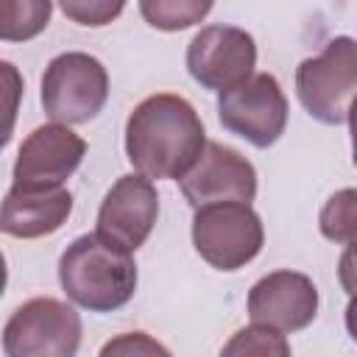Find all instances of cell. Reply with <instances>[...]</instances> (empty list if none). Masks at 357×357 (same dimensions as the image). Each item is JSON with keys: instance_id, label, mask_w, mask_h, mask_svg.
<instances>
[{"instance_id": "cell-1", "label": "cell", "mask_w": 357, "mask_h": 357, "mask_svg": "<svg viewBox=\"0 0 357 357\" xmlns=\"http://www.w3.org/2000/svg\"><path fill=\"white\" fill-rule=\"evenodd\" d=\"M204 148V123L181 95H151L128 114L126 153L134 170L148 178H184Z\"/></svg>"}, {"instance_id": "cell-2", "label": "cell", "mask_w": 357, "mask_h": 357, "mask_svg": "<svg viewBox=\"0 0 357 357\" xmlns=\"http://www.w3.org/2000/svg\"><path fill=\"white\" fill-rule=\"evenodd\" d=\"M59 282L70 301L89 312H112L131 301L137 265L131 251L95 234L75 237L59 259Z\"/></svg>"}, {"instance_id": "cell-3", "label": "cell", "mask_w": 357, "mask_h": 357, "mask_svg": "<svg viewBox=\"0 0 357 357\" xmlns=\"http://www.w3.org/2000/svg\"><path fill=\"white\" fill-rule=\"evenodd\" d=\"M296 92L318 123H346L357 98V39L335 36L318 56L304 59L296 70Z\"/></svg>"}, {"instance_id": "cell-4", "label": "cell", "mask_w": 357, "mask_h": 357, "mask_svg": "<svg viewBox=\"0 0 357 357\" xmlns=\"http://www.w3.org/2000/svg\"><path fill=\"white\" fill-rule=\"evenodd\" d=\"M109 73L106 67L81 50L56 56L42 75V106L45 114L64 126L89 123L106 106Z\"/></svg>"}, {"instance_id": "cell-5", "label": "cell", "mask_w": 357, "mask_h": 357, "mask_svg": "<svg viewBox=\"0 0 357 357\" xmlns=\"http://www.w3.org/2000/svg\"><path fill=\"white\" fill-rule=\"evenodd\" d=\"M262 220L243 201H218L195 209L192 245L218 271H237L262 251Z\"/></svg>"}, {"instance_id": "cell-6", "label": "cell", "mask_w": 357, "mask_h": 357, "mask_svg": "<svg viewBox=\"0 0 357 357\" xmlns=\"http://www.w3.org/2000/svg\"><path fill=\"white\" fill-rule=\"evenodd\" d=\"M78 346V312L50 296L31 298L17 307L3 329V351L8 357H73Z\"/></svg>"}, {"instance_id": "cell-7", "label": "cell", "mask_w": 357, "mask_h": 357, "mask_svg": "<svg viewBox=\"0 0 357 357\" xmlns=\"http://www.w3.org/2000/svg\"><path fill=\"white\" fill-rule=\"evenodd\" d=\"M218 117L226 131L243 137L254 148H271L287 126V98L271 73H254L243 84L223 89Z\"/></svg>"}, {"instance_id": "cell-8", "label": "cell", "mask_w": 357, "mask_h": 357, "mask_svg": "<svg viewBox=\"0 0 357 357\" xmlns=\"http://www.w3.org/2000/svg\"><path fill=\"white\" fill-rule=\"evenodd\" d=\"M257 45L234 25H206L187 47V70L204 89H231L254 75Z\"/></svg>"}, {"instance_id": "cell-9", "label": "cell", "mask_w": 357, "mask_h": 357, "mask_svg": "<svg viewBox=\"0 0 357 357\" xmlns=\"http://www.w3.org/2000/svg\"><path fill=\"white\" fill-rule=\"evenodd\" d=\"M159 195L148 176H120L98 209V234L126 251H137L153 231Z\"/></svg>"}, {"instance_id": "cell-10", "label": "cell", "mask_w": 357, "mask_h": 357, "mask_svg": "<svg viewBox=\"0 0 357 357\" xmlns=\"http://www.w3.org/2000/svg\"><path fill=\"white\" fill-rule=\"evenodd\" d=\"M190 206H206L218 201H243L251 204L257 195V170L254 165L229 145L206 142L201 159L178 178Z\"/></svg>"}, {"instance_id": "cell-11", "label": "cell", "mask_w": 357, "mask_h": 357, "mask_svg": "<svg viewBox=\"0 0 357 357\" xmlns=\"http://www.w3.org/2000/svg\"><path fill=\"white\" fill-rule=\"evenodd\" d=\"M315 315H318V287L304 273L273 271L262 276L248 293L251 324L276 329L282 335L310 326Z\"/></svg>"}, {"instance_id": "cell-12", "label": "cell", "mask_w": 357, "mask_h": 357, "mask_svg": "<svg viewBox=\"0 0 357 357\" xmlns=\"http://www.w3.org/2000/svg\"><path fill=\"white\" fill-rule=\"evenodd\" d=\"M86 142L64 123L33 128L17 153L14 184L22 187H61L81 165Z\"/></svg>"}, {"instance_id": "cell-13", "label": "cell", "mask_w": 357, "mask_h": 357, "mask_svg": "<svg viewBox=\"0 0 357 357\" xmlns=\"http://www.w3.org/2000/svg\"><path fill=\"white\" fill-rule=\"evenodd\" d=\"M73 195L64 187H22L11 184L3 201V231L20 240L53 234L67 223Z\"/></svg>"}, {"instance_id": "cell-14", "label": "cell", "mask_w": 357, "mask_h": 357, "mask_svg": "<svg viewBox=\"0 0 357 357\" xmlns=\"http://www.w3.org/2000/svg\"><path fill=\"white\" fill-rule=\"evenodd\" d=\"M50 0H0V39L28 42L50 22Z\"/></svg>"}, {"instance_id": "cell-15", "label": "cell", "mask_w": 357, "mask_h": 357, "mask_svg": "<svg viewBox=\"0 0 357 357\" xmlns=\"http://www.w3.org/2000/svg\"><path fill=\"white\" fill-rule=\"evenodd\" d=\"M215 0H139V14L159 31H184L198 25Z\"/></svg>"}, {"instance_id": "cell-16", "label": "cell", "mask_w": 357, "mask_h": 357, "mask_svg": "<svg viewBox=\"0 0 357 357\" xmlns=\"http://www.w3.org/2000/svg\"><path fill=\"white\" fill-rule=\"evenodd\" d=\"M318 226H321V234L332 243H340V245L357 243V190L354 187L337 190L324 204L318 215Z\"/></svg>"}, {"instance_id": "cell-17", "label": "cell", "mask_w": 357, "mask_h": 357, "mask_svg": "<svg viewBox=\"0 0 357 357\" xmlns=\"http://www.w3.org/2000/svg\"><path fill=\"white\" fill-rule=\"evenodd\" d=\"M223 354H259V357L276 354V357H287L290 354V343L284 340L282 332L259 326V324H251L248 329H240L223 346Z\"/></svg>"}, {"instance_id": "cell-18", "label": "cell", "mask_w": 357, "mask_h": 357, "mask_svg": "<svg viewBox=\"0 0 357 357\" xmlns=\"http://www.w3.org/2000/svg\"><path fill=\"white\" fill-rule=\"evenodd\" d=\"M59 6L67 20L78 22V25L100 28L120 17L126 0H59Z\"/></svg>"}, {"instance_id": "cell-19", "label": "cell", "mask_w": 357, "mask_h": 357, "mask_svg": "<svg viewBox=\"0 0 357 357\" xmlns=\"http://www.w3.org/2000/svg\"><path fill=\"white\" fill-rule=\"evenodd\" d=\"M100 354H103V357H109V354H123V357L137 354V357H142V354H170V351H167L162 343L151 340L145 332H126V335L109 340V343L100 349Z\"/></svg>"}, {"instance_id": "cell-20", "label": "cell", "mask_w": 357, "mask_h": 357, "mask_svg": "<svg viewBox=\"0 0 357 357\" xmlns=\"http://www.w3.org/2000/svg\"><path fill=\"white\" fill-rule=\"evenodd\" d=\"M337 279L349 296L357 293V243H349V248L343 251V257L337 262Z\"/></svg>"}, {"instance_id": "cell-21", "label": "cell", "mask_w": 357, "mask_h": 357, "mask_svg": "<svg viewBox=\"0 0 357 357\" xmlns=\"http://www.w3.org/2000/svg\"><path fill=\"white\" fill-rule=\"evenodd\" d=\"M346 329H349L351 340H357V293H351V298L346 304Z\"/></svg>"}, {"instance_id": "cell-22", "label": "cell", "mask_w": 357, "mask_h": 357, "mask_svg": "<svg viewBox=\"0 0 357 357\" xmlns=\"http://www.w3.org/2000/svg\"><path fill=\"white\" fill-rule=\"evenodd\" d=\"M349 126H351V159L357 165V98L351 100V109H349Z\"/></svg>"}]
</instances>
